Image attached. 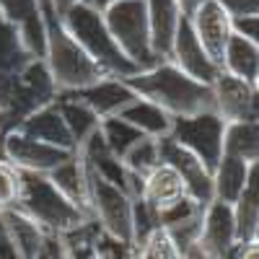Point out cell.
<instances>
[{
  "label": "cell",
  "mask_w": 259,
  "mask_h": 259,
  "mask_svg": "<svg viewBox=\"0 0 259 259\" xmlns=\"http://www.w3.org/2000/svg\"><path fill=\"white\" fill-rule=\"evenodd\" d=\"M140 99L161 106L168 117H194L202 112H215L212 85H202L184 75L174 62H158L153 70L138 73L124 80Z\"/></svg>",
  "instance_id": "cell-1"
},
{
  "label": "cell",
  "mask_w": 259,
  "mask_h": 259,
  "mask_svg": "<svg viewBox=\"0 0 259 259\" xmlns=\"http://www.w3.org/2000/svg\"><path fill=\"white\" fill-rule=\"evenodd\" d=\"M60 18H62L65 31L78 41L80 50L89 55L109 78L127 80V78L138 75V68L122 55L117 41L112 39L109 29H106V24H104V16L96 8H91L85 0L83 3H75L73 8H68Z\"/></svg>",
  "instance_id": "cell-2"
},
{
  "label": "cell",
  "mask_w": 259,
  "mask_h": 259,
  "mask_svg": "<svg viewBox=\"0 0 259 259\" xmlns=\"http://www.w3.org/2000/svg\"><path fill=\"white\" fill-rule=\"evenodd\" d=\"M16 210L29 215L47 236H65L91 221L62 197L47 174H29V171H21V194Z\"/></svg>",
  "instance_id": "cell-3"
},
{
  "label": "cell",
  "mask_w": 259,
  "mask_h": 259,
  "mask_svg": "<svg viewBox=\"0 0 259 259\" xmlns=\"http://www.w3.org/2000/svg\"><path fill=\"white\" fill-rule=\"evenodd\" d=\"M47 34V52L45 62L52 73V80L60 94H78L89 85L109 78L99 65L80 50L78 41L65 31L62 18H52L45 24Z\"/></svg>",
  "instance_id": "cell-4"
},
{
  "label": "cell",
  "mask_w": 259,
  "mask_h": 259,
  "mask_svg": "<svg viewBox=\"0 0 259 259\" xmlns=\"http://www.w3.org/2000/svg\"><path fill=\"white\" fill-rule=\"evenodd\" d=\"M83 161V158H80ZM85 166V161H83ZM89 182V210L91 221L101 228L106 239L135 251V200L112 182L99 177L91 166H85Z\"/></svg>",
  "instance_id": "cell-5"
},
{
  "label": "cell",
  "mask_w": 259,
  "mask_h": 259,
  "mask_svg": "<svg viewBox=\"0 0 259 259\" xmlns=\"http://www.w3.org/2000/svg\"><path fill=\"white\" fill-rule=\"evenodd\" d=\"M101 16L112 39L117 41V47L138 68V73L153 70L161 62L153 52V41H150L145 0H119V3L106 8Z\"/></svg>",
  "instance_id": "cell-6"
},
{
  "label": "cell",
  "mask_w": 259,
  "mask_h": 259,
  "mask_svg": "<svg viewBox=\"0 0 259 259\" xmlns=\"http://www.w3.org/2000/svg\"><path fill=\"white\" fill-rule=\"evenodd\" d=\"M57 85L52 80V73L45 60L29 62L18 75H13V89H11V101L8 109L0 114V138L11 130H16L26 117L39 112L57 99Z\"/></svg>",
  "instance_id": "cell-7"
},
{
  "label": "cell",
  "mask_w": 259,
  "mask_h": 259,
  "mask_svg": "<svg viewBox=\"0 0 259 259\" xmlns=\"http://www.w3.org/2000/svg\"><path fill=\"white\" fill-rule=\"evenodd\" d=\"M226 122L215 112H202L194 117H179L171 124V140L194 153L212 174L223 158V140H226Z\"/></svg>",
  "instance_id": "cell-8"
},
{
  "label": "cell",
  "mask_w": 259,
  "mask_h": 259,
  "mask_svg": "<svg viewBox=\"0 0 259 259\" xmlns=\"http://www.w3.org/2000/svg\"><path fill=\"white\" fill-rule=\"evenodd\" d=\"M70 156L73 153H68V150L39 143L24 133H18V130H11V133L0 138V158L18 171H29V174H50L52 168H57Z\"/></svg>",
  "instance_id": "cell-9"
},
{
  "label": "cell",
  "mask_w": 259,
  "mask_h": 259,
  "mask_svg": "<svg viewBox=\"0 0 259 259\" xmlns=\"http://www.w3.org/2000/svg\"><path fill=\"white\" fill-rule=\"evenodd\" d=\"M158 150H161V161L168 163L171 168L177 171L184 182V189H187V197L192 202H197L202 210L215 200V192H212V174L207 171V166L189 153L187 148H182L179 143H174L171 138H163L158 140Z\"/></svg>",
  "instance_id": "cell-10"
},
{
  "label": "cell",
  "mask_w": 259,
  "mask_h": 259,
  "mask_svg": "<svg viewBox=\"0 0 259 259\" xmlns=\"http://www.w3.org/2000/svg\"><path fill=\"white\" fill-rule=\"evenodd\" d=\"M177 68L189 75L192 80H197L202 85H212L218 80V75L223 73L218 62H212L210 55L205 52V47L200 45L197 34L192 29V21L182 16L179 29H177V39H174V50H171V60Z\"/></svg>",
  "instance_id": "cell-11"
},
{
  "label": "cell",
  "mask_w": 259,
  "mask_h": 259,
  "mask_svg": "<svg viewBox=\"0 0 259 259\" xmlns=\"http://www.w3.org/2000/svg\"><path fill=\"white\" fill-rule=\"evenodd\" d=\"M189 21H192V29H194V34H197L200 45L210 55V60L221 65L223 62V52L228 47V39L236 31L231 16L223 11V6L218 3V0H207L205 6H200L197 11H194V16Z\"/></svg>",
  "instance_id": "cell-12"
},
{
  "label": "cell",
  "mask_w": 259,
  "mask_h": 259,
  "mask_svg": "<svg viewBox=\"0 0 259 259\" xmlns=\"http://www.w3.org/2000/svg\"><path fill=\"white\" fill-rule=\"evenodd\" d=\"M182 200H187V189H184L182 177H179L168 163L161 161V163L143 179V194H140L138 202H143V207L150 212V218H153L156 226H158L161 215H163L168 207L179 205Z\"/></svg>",
  "instance_id": "cell-13"
},
{
  "label": "cell",
  "mask_w": 259,
  "mask_h": 259,
  "mask_svg": "<svg viewBox=\"0 0 259 259\" xmlns=\"http://www.w3.org/2000/svg\"><path fill=\"white\" fill-rule=\"evenodd\" d=\"M236 244H239V239H236L233 207L212 200L202 212V233H200L197 246L215 259H226L236 249Z\"/></svg>",
  "instance_id": "cell-14"
},
{
  "label": "cell",
  "mask_w": 259,
  "mask_h": 259,
  "mask_svg": "<svg viewBox=\"0 0 259 259\" xmlns=\"http://www.w3.org/2000/svg\"><path fill=\"white\" fill-rule=\"evenodd\" d=\"M254 96L256 89L228 73H221L218 80L212 83V101H215V114L226 124L233 122H246L251 119L254 109Z\"/></svg>",
  "instance_id": "cell-15"
},
{
  "label": "cell",
  "mask_w": 259,
  "mask_h": 259,
  "mask_svg": "<svg viewBox=\"0 0 259 259\" xmlns=\"http://www.w3.org/2000/svg\"><path fill=\"white\" fill-rule=\"evenodd\" d=\"M0 13L21 31L31 55L36 60H45L47 34H45V16H41L39 0H0Z\"/></svg>",
  "instance_id": "cell-16"
},
{
  "label": "cell",
  "mask_w": 259,
  "mask_h": 259,
  "mask_svg": "<svg viewBox=\"0 0 259 259\" xmlns=\"http://www.w3.org/2000/svg\"><path fill=\"white\" fill-rule=\"evenodd\" d=\"M0 233L11 244L18 259H36L47 241V233L16 207L0 210Z\"/></svg>",
  "instance_id": "cell-17"
},
{
  "label": "cell",
  "mask_w": 259,
  "mask_h": 259,
  "mask_svg": "<svg viewBox=\"0 0 259 259\" xmlns=\"http://www.w3.org/2000/svg\"><path fill=\"white\" fill-rule=\"evenodd\" d=\"M78 96L101 122L112 119V117H119L127 106L138 99V94L119 78H104V80L89 85V89L78 91Z\"/></svg>",
  "instance_id": "cell-18"
},
{
  "label": "cell",
  "mask_w": 259,
  "mask_h": 259,
  "mask_svg": "<svg viewBox=\"0 0 259 259\" xmlns=\"http://www.w3.org/2000/svg\"><path fill=\"white\" fill-rule=\"evenodd\" d=\"M16 130L24 133V135H29V138H34V140H39V143H47L52 148L75 153V140L70 135L68 124H65L60 109L55 106V101L47 104V106H41V109L34 112L31 117H26Z\"/></svg>",
  "instance_id": "cell-19"
},
{
  "label": "cell",
  "mask_w": 259,
  "mask_h": 259,
  "mask_svg": "<svg viewBox=\"0 0 259 259\" xmlns=\"http://www.w3.org/2000/svg\"><path fill=\"white\" fill-rule=\"evenodd\" d=\"M145 6H148V24H150L153 52L161 62H166V60H171L177 29L182 21L179 3L177 0H145Z\"/></svg>",
  "instance_id": "cell-20"
},
{
  "label": "cell",
  "mask_w": 259,
  "mask_h": 259,
  "mask_svg": "<svg viewBox=\"0 0 259 259\" xmlns=\"http://www.w3.org/2000/svg\"><path fill=\"white\" fill-rule=\"evenodd\" d=\"M47 179L55 184V189L62 194L68 202H73L80 212H85L91 218L89 210V182H85V166L78 153H73L68 161H62L57 168H52Z\"/></svg>",
  "instance_id": "cell-21"
},
{
  "label": "cell",
  "mask_w": 259,
  "mask_h": 259,
  "mask_svg": "<svg viewBox=\"0 0 259 259\" xmlns=\"http://www.w3.org/2000/svg\"><path fill=\"white\" fill-rule=\"evenodd\" d=\"M223 73L239 78L249 85L259 83V47L254 41H249L246 36H241L239 31H233V36L228 39V47L223 52V62H221Z\"/></svg>",
  "instance_id": "cell-22"
},
{
  "label": "cell",
  "mask_w": 259,
  "mask_h": 259,
  "mask_svg": "<svg viewBox=\"0 0 259 259\" xmlns=\"http://www.w3.org/2000/svg\"><path fill=\"white\" fill-rule=\"evenodd\" d=\"M55 106L60 109L65 124H68L70 135H73V140H75V150H78L85 140H89L91 135L99 133L101 119H99V117L89 109V106L80 101L78 94H57Z\"/></svg>",
  "instance_id": "cell-23"
},
{
  "label": "cell",
  "mask_w": 259,
  "mask_h": 259,
  "mask_svg": "<svg viewBox=\"0 0 259 259\" xmlns=\"http://www.w3.org/2000/svg\"><path fill=\"white\" fill-rule=\"evenodd\" d=\"M119 119L130 122L135 130H140L145 138H153V140L168 138L171 135V124H174V117H168L161 106L150 104V101H145L140 96L119 114Z\"/></svg>",
  "instance_id": "cell-24"
},
{
  "label": "cell",
  "mask_w": 259,
  "mask_h": 259,
  "mask_svg": "<svg viewBox=\"0 0 259 259\" xmlns=\"http://www.w3.org/2000/svg\"><path fill=\"white\" fill-rule=\"evenodd\" d=\"M249 168H251L249 163H244V161H239V158L223 153L218 168L212 171V192H215V200L233 207L236 200L241 197L244 187H246Z\"/></svg>",
  "instance_id": "cell-25"
},
{
  "label": "cell",
  "mask_w": 259,
  "mask_h": 259,
  "mask_svg": "<svg viewBox=\"0 0 259 259\" xmlns=\"http://www.w3.org/2000/svg\"><path fill=\"white\" fill-rule=\"evenodd\" d=\"M34 60L21 31L0 13V75H18Z\"/></svg>",
  "instance_id": "cell-26"
},
{
  "label": "cell",
  "mask_w": 259,
  "mask_h": 259,
  "mask_svg": "<svg viewBox=\"0 0 259 259\" xmlns=\"http://www.w3.org/2000/svg\"><path fill=\"white\" fill-rule=\"evenodd\" d=\"M233 218H236V239H239V244L251 241L254 226L259 221V163L249 168L246 187L233 205Z\"/></svg>",
  "instance_id": "cell-27"
},
{
  "label": "cell",
  "mask_w": 259,
  "mask_h": 259,
  "mask_svg": "<svg viewBox=\"0 0 259 259\" xmlns=\"http://www.w3.org/2000/svg\"><path fill=\"white\" fill-rule=\"evenodd\" d=\"M223 153L233 156L249 166L259 163V122H233L226 127V140H223Z\"/></svg>",
  "instance_id": "cell-28"
},
{
  "label": "cell",
  "mask_w": 259,
  "mask_h": 259,
  "mask_svg": "<svg viewBox=\"0 0 259 259\" xmlns=\"http://www.w3.org/2000/svg\"><path fill=\"white\" fill-rule=\"evenodd\" d=\"M101 239H104V233H101V228L94 221L83 223L80 228L60 236L62 259H104Z\"/></svg>",
  "instance_id": "cell-29"
},
{
  "label": "cell",
  "mask_w": 259,
  "mask_h": 259,
  "mask_svg": "<svg viewBox=\"0 0 259 259\" xmlns=\"http://www.w3.org/2000/svg\"><path fill=\"white\" fill-rule=\"evenodd\" d=\"M99 133H101V138H104L106 148H109L119 161L127 156V150H130V148L138 145V143L145 138V135L140 133V130H135L130 122H124V119H119V117L104 119V122H101V127H99Z\"/></svg>",
  "instance_id": "cell-30"
},
{
  "label": "cell",
  "mask_w": 259,
  "mask_h": 259,
  "mask_svg": "<svg viewBox=\"0 0 259 259\" xmlns=\"http://www.w3.org/2000/svg\"><path fill=\"white\" fill-rule=\"evenodd\" d=\"M124 168L130 174H135L140 179H145L150 171L161 163V150H158V140L153 138H143L138 145H133L127 150V156L122 158Z\"/></svg>",
  "instance_id": "cell-31"
},
{
  "label": "cell",
  "mask_w": 259,
  "mask_h": 259,
  "mask_svg": "<svg viewBox=\"0 0 259 259\" xmlns=\"http://www.w3.org/2000/svg\"><path fill=\"white\" fill-rule=\"evenodd\" d=\"M133 259H182V254L177 251L174 244H171L168 233L163 228H156L148 239H143L135 246Z\"/></svg>",
  "instance_id": "cell-32"
},
{
  "label": "cell",
  "mask_w": 259,
  "mask_h": 259,
  "mask_svg": "<svg viewBox=\"0 0 259 259\" xmlns=\"http://www.w3.org/2000/svg\"><path fill=\"white\" fill-rule=\"evenodd\" d=\"M18 194H21V171L0 158V210L16 207Z\"/></svg>",
  "instance_id": "cell-33"
},
{
  "label": "cell",
  "mask_w": 259,
  "mask_h": 259,
  "mask_svg": "<svg viewBox=\"0 0 259 259\" xmlns=\"http://www.w3.org/2000/svg\"><path fill=\"white\" fill-rule=\"evenodd\" d=\"M218 3H221L223 11L231 16L233 24L259 16V0H218Z\"/></svg>",
  "instance_id": "cell-34"
},
{
  "label": "cell",
  "mask_w": 259,
  "mask_h": 259,
  "mask_svg": "<svg viewBox=\"0 0 259 259\" xmlns=\"http://www.w3.org/2000/svg\"><path fill=\"white\" fill-rule=\"evenodd\" d=\"M233 29L239 31L241 36H246L249 41L259 47V16L256 18H246V21H239V24H233Z\"/></svg>",
  "instance_id": "cell-35"
},
{
  "label": "cell",
  "mask_w": 259,
  "mask_h": 259,
  "mask_svg": "<svg viewBox=\"0 0 259 259\" xmlns=\"http://www.w3.org/2000/svg\"><path fill=\"white\" fill-rule=\"evenodd\" d=\"M36 259H62V241L60 236H47L45 246H41Z\"/></svg>",
  "instance_id": "cell-36"
},
{
  "label": "cell",
  "mask_w": 259,
  "mask_h": 259,
  "mask_svg": "<svg viewBox=\"0 0 259 259\" xmlns=\"http://www.w3.org/2000/svg\"><path fill=\"white\" fill-rule=\"evenodd\" d=\"M228 259H259V244L256 241L236 244V249L228 254Z\"/></svg>",
  "instance_id": "cell-37"
},
{
  "label": "cell",
  "mask_w": 259,
  "mask_h": 259,
  "mask_svg": "<svg viewBox=\"0 0 259 259\" xmlns=\"http://www.w3.org/2000/svg\"><path fill=\"white\" fill-rule=\"evenodd\" d=\"M177 3H179L182 16H184V18H192V16H194V11H197L200 6H205L207 0H177Z\"/></svg>",
  "instance_id": "cell-38"
},
{
  "label": "cell",
  "mask_w": 259,
  "mask_h": 259,
  "mask_svg": "<svg viewBox=\"0 0 259 259\" xmlns=\"http://www.w3.org/2000/svg\"><path fill=\"white\" fill-rule=\"evenodd\" d=\"M85 3H89L91 8H96L99 13H104L106 8H109V6H114V3H119V0H85Z\"/></svg>",
  "instance_id": "cell-39"
},
{
  "label": "cell",
  "mask_w": 259,
  "mask_h": 259,
  "mask_svg": "<svg viewBox=\"0 0 259 259\" xmlns=\"http://www.w3.org/2000/svg\"><path fill=\"white\" fill-rule=\"evenodd\" d=\"M52 3H55V8H57V13L62 16L65 11H68V8H73L75 3H83V0H52Z\"/></svg>",
  "instance_id": "cell-40"
},
{
  "label": "cell",
  "mask_w": 259,
  "mask_h": 259,
  "mask_svg": "<svg viewBox=\"0 0 259 259\" xmlns=\"http://www.w3.org/2000/svg\"><path fill=\"white\" fill-rule=\"evenodd\" d=\"M182 259H215V256H210V254H207V251H202L200 246H194V249H192L187 256H182Z\"/></svg>",
  "instance_id": "cell-41"
},
{
  "label": "cell",
  "mask_w": 259,
  "mask_h": 259,
  "mask_svg": "<svg viewBox=\"0 0 259 259\" xmlns=\"http://www.w3.org/2000/svg\"><path fill=\"white\" fill-rule=\"evenodd\" d=\"M251 241H256V244H259V221H256V226H254V233H251Z\"/></svg>",
  "instance_id": "cell-42"
},
{
  "label": "cell",
  "mask_w": 259,
  "mask_h": 259,
  "mask_svg": "<svg viewBox=\"0 0 259 259\" xmlns=\"http://www.w3.org/2000/svg\"><path fill=\"white\" fill-rule=\"evenodd\" d=\"M101 241H104V239H101ZM101 251H104V259H112V256H109V251L104 249V244H101Z\"/></svg>",
  "instance_id": "cell-43"
},
{
  "label": "cell",
  "mask_w": 259,
  "mask_h": 259,
  "mask_svg": "<svg viewBox=\"0 0 259 259\" xmlns=\"http://www.w3.org/2000/svg\"><path fill=\"white\" fill-rule=\"evenodd\" d=\"M256 89H259V83H256Z\"/></svg>",
  "instance_id": "cell-44"
}]
</instances>
